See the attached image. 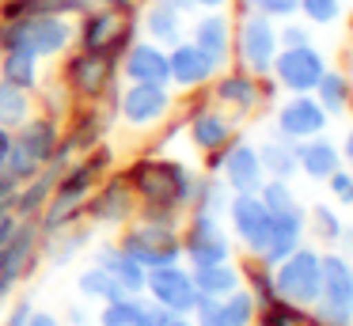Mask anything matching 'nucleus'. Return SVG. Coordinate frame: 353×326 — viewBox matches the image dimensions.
I'll list each match as a JSON object with an SVG mask.
<instances>
[{"mask_svg": "<svg viewBox=\"0 0 353 326\" xmlns=\"http://www.w3.org/2000/svg\"><path fill=\"white\" fill-rule=\"evenodd\" d=\"M205 171L221 174V182L232 194H259V186L266 182V171L259 163V144H251L247 136H232L221 152H209Z\"/></svg>", "mask_w": 353, "mask_h": 326, "instance_id": "20e7f679", "label": "nucleus"}, {"mask_svg": "<svg viewBox=\"0 0 353 326\" xmlns=\"http://www.w3.org/2000/svg\"><path fill=\"white\" fill-rule=\"evenodd\" d=\"M0 80L16 83L23 91H39L42 88V76H39V57L23 50H0Z\"/></svg>", "mask_w": 353, "mask_h": 326, "instance_id": "7c9ffc66", "label": "nucleus"}, {"mask_svg": "<svg viewBox=\"0 0 353 326\" xmlns=\"http://www.w3.org/2000/svg\"><path fill=\"white\" fill-rule=\"evenodd\" d=\"M338 247H342V254H353V224H342V235H338Z\"/></svg>", "mask_w": 353, "mask_h": 326, "instance_id": "5fc2aeb1", "label": "nucleus"}, {"mask_svg": "<svg viewBox=\"0 0 353 326\" xmlns=\"http://www.w3.org/2000/svg\"><path fill=\"white\" fill-rule=\"evenodd\" d=\"M323 186L330 190V197H334L338 209H350V205H353V167H338Z\"/></svg>", "mask_w": 353, "mask_h": 326, "instance_id": "37998d69", "label": "nucleus"}, {"mask_svg": "<svg viewBox=\"0 0 353 326\" xmlns=\"http://www.w3.org/2000/svg\"><path fill=\"white\" fill-rule=\"evenodd\" d=\"M171 106L175 99L160 83H125L118 95V118L130 129H156L171 118Z\"/></svg>", "mask_w": 353, "mask_h": 326, "instance_id": "f8f14e48", "label": "nucleus"}, {"mask_svg": "<svg viewBox=\"0 0 353 326\" xmlns=\"http://www.w3.org/2000/svg\"><path fill=\"white\" fill-rule=\"evenodd\" d=\"M77 292L84 296V300H92V303H107V300H114V296H125L122 288L114 285V277L95 262L77 273Z\"/></svg>", "mask_w": 353, "mask_h": 326, "instance_id": "4c0bfd02", "label": "nucleus"}, {"mask_svg": "<svg viewBox=\"0 0 353 326\" xmlns=\"http://www.w3.org/2000/svg\"><path fill=\"white\" fill-rule=\"evenodd\" d=\"M247 12H259L266 19H292L300 12V0H243Z\"/></svg>", "mask_w": 353, "mask_h": 326, "instance_id": "c03bdc74", "label": "nucleus"}, {"mask_svg": "<svg viewBox=\"0 0 353 326\" xmlns=\"http://www.w3.org/2000/svg\"><path fill=\"white\" fill-rule=\"evenodd\" d=\"M194 273V285H198L201 296H228L236 292L239 285H243V277H239V265L232 262H216V265H198Z\"/></svg>", "mask_w": 353, "mask_h": 326, "instance_id": "2f4dec72", "label": "nucleus"}, {"mask_svg": "<svg viewBox=\"0 0 353 326\" xmlns=\"http://www.w3.org/2000/svg\"><path fill=\"white\" fill-rule=\"evenodd\" d=\"M141 303H145V292L141 296H114V300L99 303V326H133L141 315Z\"/></svg>", "mask_w": 353, "mask_h": 326, "instance_id": "a19ab883", "label": "nucleus"}, {"mask_svg": "<svg viewBox=\"0 0 353 326\" xmlns=\"http://www.w3.org/2000/svg\"><path fill=\"white\" fill-rule=\"evenodd\" d=\"M277 50H281V45H277L274 19H266V15H259V12H247L243 19L236 23V30H232V53H236L239 68H247V72H254V76L270 72Z\"/></svg>", "mask_w": 353, "mask_h": 326, "instance_id": "6e6552de", "label": "nucleus"}, {"mask_svg": "<svg viewBox=\"0 0 353 326\" xmlns=\"http://www.w3.org/2000/svg\"><path fill=\"white\" fill-rule=\"evenodd\" d=\"M179 243H183V262H190V269L232 258V235L221 227V216H209V212H190L186 224H179Z\"/></svg>", "mask_w": 353, "mask_h": 326, "instance_id": "0eeeda50", "label": "nucleus"}, {"mask_svg": "<svg viewBox=\"0 0 353 326\" xmlns=\"http://www.w3.org/2000/svg\"><path fill=\"white\" fill-rule=\"evenodd\" d=\"M42 239L50 243L46 247V258L54 265H65V262H72V258L80 254V250L92 243V227H80V224H69V227H61V232H54V235H42Z\"/></svg>", "mask_w": 353, "mask_h": 326, "instance_id": "c9c22d12", "label": "nucleus"}, {"mask_svg": "<svg viewBox=\"0 0 353 326\" xmlns=\"http://www.w3.org/2000/svg\"><path fill=\"white\" fill-rule=\"evenodd\" d=\"M122 174H125V182H130V190L137 194V205L141 201L171 205V209H183V212L190 209L194 190H198V179H201V174L194 171V167H186L183 159H168V156H156V152L133 159Z\"/></svg>", "mask_w": 353, "mask_h": 326, "instance_id": "f257e3e1", "label": "nucleus"}, {"mask_svg": "<svg viewBox=\"0 0 353 326\" xmlns=\"http://www.w3.org/2000/svg\"><path fill=\"white\" fill-rule=\"evenodd\" d=\"M107 129H110V106H88L84 114H77V121L69 125V136L65 141L77 148V156L80 152H88V148H95V144H103V136H107Z\"/></svg>", "mask_w": 353, "mask_h": 326, "instance_id": "c85d7f7f", "label": "nucleus"}, {"mask_svg": "<svg viewBox=\"0 0 353 326\" xmlns=\"http://www.w3.org/2000/svg\"><path fill=\"white\" fill-rule=\"evenodd\" d=\"M228 224H232V235L236 243L247 250V254H262L266 250V239H270V209L262 205L259 194H232L228 201Z\"/></svg>", "mask_w": 353, "mask_h": 326, "instance_id": "2eb2a0df", "label": "nucleus"}, {"mask_svg": "<svg viewBox=\"0 0 353 326\" xmlns=\"http://www.w3.org/2000/svg\"><path fill=\"white\" fill-rule=\"evenodd\" d=\"M190 42L213 61L216 68H224L232 61V23L224 15V8H213V12L198 15L190 27Z\"/></svg>", "mask_w": 353, "mask_h": 326, "instance_id": "5701e85b", "label": "nucleus"}, {"mask_svg": "<svg viewBox=\"0 0 353 326\" xmlns=\"http://www.w3.org/2000/svg\"><path fill=\"white\" fill-rule=\"evenodd\" d=\"M296 163H300V174H304V179L327 182L330 174L342 167V148L323 133L304 136V141H296Z\"/></svg>", "mask_w": 353, "mask_h": 326, "instance_id": "b1692460", "label": "nucleus"}, {"mask_svg": "<svg viewBox=\"0 0 353 326\" xmlns=\"http://www.w3.org/2000/svg\"><path fill=\"white\" fill-rule=\"evenodd\" d=\"M95 265H103L125 296H141V292H145V273L148 269L133 262L125 250H118V243H107V247L95 250Z\"/></svg>", "mask_w": 353, "mask_h": 326, "instance_id": "a878e982", "label": "nucleus"}, {"mask_svg": "<svg viewBox=\"0 0 353 326\" xmlns=\"http://www.w3.org/2000/svg\"><path fill=\"white\" fill-rule=\"evenodd\" d=\"M254 311H259L254 292L239 285L228 296H201L198 307H194V323L198 326H251Z\"/></svg>", "mask_w": 353, "mask_h": 326, "instance_id": "dca6fc26", "label": "nucleus"}, {"mask_svg": "<svg viewBox=\"0 0 353 326\" xmlns=\"http://www.w3.org/2000/svg\"><path fill=\"white\" fill-rule=\"evenodd\" d=\"M232 201V190L221 182V174H201L198 190H194V201L186 212H209V216H224Z\"/></svg>", "mask_w": 353, "mask_h": 326, "instance_id": "e433bc0d", "label": "nucleus"}, {"mask_svg": "<svg viewBox=\"0 0 353 326\" xmlns=\"http://www.w3.org/2000/svg\"><path fill=\"white\" fill-rule=\"evenodd\" d=\"M259 163L266 171V179H281V182H292L300 174V163H296V141L274 133L259 144Z\"/></svg>", "mask_w": 353, "mask_h": 326, "instance_id": "cd10ccee", "label": "nucleus"}, {"mask_svg": "<svg viewBox=\"0 0 353 326\" xmlns=\"http://www.w3.org/2000/svg\"><path fill=\"white\" fill-rule=\"evenodd\" d=\"M122 76L125 83H171V65H168V45L156 42H130V50L122 53Z\"/></svg>", "mask_w": 353, "mask_h": 326, "instance_id": "6ab92c4d", "label": "nucleus"}, {"mask_svg": "<svg viewBox=\"0 0 353 326\" xmlns=\"http://www.w3.org/2000/svg\"><path fill=\"white\" fill-rule=\"evenodd\" d=\"M118 250H125V254L137 265H145V269L183 262L179 227L148 224V220H130V227H122V235H118Z\"/></svg>", "mask_w": 353, "mask_h": 326, "instance_id": "39448f33", "label": "nucleus"}, {"mask_svg": "<svg viewBox=\"0 0 353 326\" xmlns=\"http://www.w3.org/2000/svg\"><path fill=\"white\" fill-rule=\"evenodd\" d=\"M319 285H323V269H319V250L300 243L289 258L274 265V296L300 307H312L319 300Z\"/></svg>", "mask_w": 353, "mask_h": 326, "instance_id": "423d86ee", "label": "nucleus"}, {"mask_svg": "<svg viewBox=\"0 0 353 326\" xmlns=\"http://www.w3.org/2000/svg\"><path fill=\"white\" fill-rule=\"evenodd\" d=\"M254 326H315V323H312V311L307 307L274 296V300L259 303V311H254Z\"/></svg>", "mask_w": 353, "mask_h": 326, "instance_id": "f704fd0d", "label": "nucleus"}, {"mask_svg": "<svg viewBox=\"0 0 353 326\" xmlns=\"http://www.w3.org/2000/svg\"><path fill=\"white\" fill-rule=\"evenodd\" d=\"M107 4H110V8H118V12H130V8L137 4V0H107Z\"/></svg>", "mask_w": 353, "mask_h": 326, "instance_id": "052dcab7", "label": "nucleus"}, {"mask_svg": "<svg viewBox=\"0 0 353 326\" xmlns=\"http://www.w3.org/2000/svg\"><path fill=\"white\" fill-rule=\"evenodd\" d=\"M27 326H61V318H57V315H50V311H31Z\"/></svg>", "mask_w": 353, "mask_h": 326, "instance_id": "603ef678", "label": "nucleus"}, {"mask_svg": "<svg viewBox=\"0 0 353 326\" xmlns=\"http://www.w3.org/2000/svg\"><path fill=\"white\" fill-rule=\"evenodd\" d=\"M300 12L307 15V23L315 27H330L342 15V0H300Z\"/></svg>", "mask_w": 353, "mask_h": 326, "instance_id": "79ce46f5", "label": "nucleus"}, {"mask_svg": "<svg viewBox=\"0 0 353 326\" xmlns=\"http://www.w3.org/2000/svg\"><path fill=\"white\" fill-rule=\"evenodd\" d=\"M239 277L247 281V288L254 292L259 303L274 300V265H266L259 254H247V262L239 265Z\"/></svg>", "mask_w": 353, "mask_h": 326, "instance_id": "ea45409f", "label": "nucleus"}, {"mask_svg": "<svg viewBox=\"0 0 353 326\" xmlns=\"http://www.w3.org/2000/svg\"><path fill=\"white\" fill-rule=\"evenodd\" d=\"M27 118H31V91L16 88V83H8V80H0V125L19 129Z\"/></svg>", "mask_w": 353, "mask_h": 326, "instance_id": "58836bf2", "label": "nucleus"}, {"mask_svg": "<svg viewBox=\"0 0 353 326\" xmlns=\"http://www.w3.org/2000/svg\"><path fill=\"white\" fill-rule=\"evenodd\" d=\"M133 212H137V194L130 190L125 174H103L99 186L88 194L84 201V216L95 220V224H107V227H118V224H130Z\"/></svg>", "mask_w": 353, "mask_h": 326, "instance_id": "ddd939ff", "label": "nucleus"}, {"mask_svg": "<svg viewBox=\"0 0 353 326\" xmlns=\"http://www.w3.org/2000/svg\"><path fill=\"white\" fill-rule=\"evenodd\" d=\"M137 220H148V224H163V227H179L183 224V209H171V205H137Z\"/></svg>", "mask_w": 353, "mask_h": 326, "instance_id": "a18cd8bd", "label": "nucleus"}, {"mask_svg": "<svg viewBox=\"0 0 353 326\" xmlns=\"http://www.w3.org/2000/svg\"><path fill=\"white\" fill-rule=\"evenodd\" d=\"M69 326H92V315H88L84 307H77V303H72V307H69Z\"/></svg>", "mask_w": 353, "mask_h": 326, "instance_id": "864d4df0", "label": "nucleus"}, {"mask_svg": "<svg viewBox=\"0 0 353 326\" xmlns=\"http://www.w3.org/2000/svg\"><path fill=\"white\" fill-rule=\"evenodd\" d=\"M168 326H198V323H194V315H171Z\"/></svg>", "mask_w": 353, "mask_h": 326, "instance_id": "bf43d9fd", "label": "nucleus"}, {"mask_svg": "<svg viewBox=\"0 0 353 326\" xmlns=\"http://www.w3.org/2000/svg\"><path fill=\"white\" fill-rule=\"evenodd\" d=\"M160 4L175 8V12H190V8H194V0H160Z\"/></svg>", "mask_w": 353, "mask_h": 326, "instance_id": "4d7b16f0", "label": "nucleus"}, {"mask_svg": "<svg viewBox=\"0 0 353 326\" xmlns=\"http://www.w3.org/2000/svg\"><path fill=\"white\" fill-rule=\"evenodd\" d=\"M133 30L137 23L125 19V12L118 8H92L84 12V27H80V50H92V53H103L107 61H118L133 42Z\"/></svg>", "mask_w": 353, "mask_h": 326, "instance_id": "1a4fd4ad", "label": "nucleus"}, {"mask_svg": "<svg viewBox=\"0 0 353 326\" xmlns=\"http://www.w3.org/2000/svg\"><path fill=\"white\" fill-rule=\"evenodd\" d=\"M327 110H323L319 103H315V95H292L285 99L281 106H277L274 114V125L281 136H289V141H304V136H315L327 129Z\"/></svg>", "mask_w": 353, "mask_h": 326, "instance_id": "a211bd4d", "label": "nucleus"}, {"mask_svg": "<svg viewBox=\"0 0 353 326\" xmlns=\"http://www.w3.org/2000/svg\"><path fill=\"white\" fill-rule=\"evenodd\" d=\"M183 129L190 133V141H194V148L198 152H221L224 144L236 136V125H232V118L221 110L216 103H198L190 114L183 118Z\"/></svg>", "mask_w": 353, "mask_h": 326, "instance_id": "f3484780", "label": "nucleus"}, {"mask_svg": "<svg viewBox=\"0 0 353 326\" xmlns=\"http://www.w3.org/2000/svg\"><path fill=\"white\" fill-rule=\"evenodd\" d=\"M350 167H353V163H350Z\"/></svg>", "mask_w": 353, "mask_h": 326, "instance_id": "680f3d73", "label": "nucleus"}, {"mask_svg": "<svg viewBox=\"0 0 353 326\" xmlns=\"http://www.w3.org/2000/svg\"><path fill=\"white\" fill-rule=\"evenodd\" d=\"M168 65H171V83H175V88H183V91L209 88V83H213V76L221 72V68H216L194 42H186V38L168 50Z\"/></svg>", "mask_w": 353, "mask_h": 326, "instance_id": "aec40b11", "label": "nucleus"}, {"mask_svg": "<svg viewBox=\"0 0 353 326\" xmlns=\"http://www.w3.org/2000/svg\"><path fill=\"white\" fill-rule=\"evenodd\" d=\"M323 285L319 300L312 303V323L315 326H353V262L342 250L319 254Z\"/></svg>", "mask_w": 353, "mask_h": 326, "instance_id": "7ed1b4c3", "label": "nucleus"}, {"mask_svg": "<svg viewBox=\"0 0 353 326\" xmlns=\"http://www.w3.org/2000/svg\"><path fill=\"white\" fill-rule=\"evenodd\" d=\"M145 296L152 303H160V307H168L171 315H194V307L201 300L198 285H194V273L183 262L148 269L145 273Z\"/></svg>", "mask_w": 353, "mask_h": 326, "instance_id": "9d476101", "label": "nucleus"}, {"mask_svg": "<svg viewBox=\"0 0 353 326\" xmlns=\"http://www.w3.org/2000/svg\"><path fill=\"white\" fill-rule=\"evenodd\" d=\"M304 216H307V232L312 239L327 243V247H338V235H342V209L334 201H315V205H304Z\"/></svg>", "mask_w": 353, "mask_h": 326, "instance_id": "473e14b6", "label": "nucleus"}, {"mask_svg": "<svg viewBox=\"0 0 353 326\" xmlns=\"http://www.w3.org/2000/svg\"><path fill=\"white\" fill-rule=\"evenodd\" d=\"M213 103L228 106L236 114H251L262 106V91H259V76L247 68H232V72H216L213 76Z\"/></svg>", "mask_w": 353, "mask_h": 326, "instance_id": "412c9836", "label": "nucleus"}, {"mask_svg": "<svg viewBox=\"0 0 353 326\" xmlns=\"http://www.w3.org/2000/svg\"><path fill=\"white\" fill-rule=\"evenodd\" d=\"M31 300H27V296H23V300H16V303H12V311H8V318H4V323H0V326H27V318H31Z\"/></svg>", "mask_w": 353, "mask_h": 326, "instance_id": "09e8293b", "label": "nucleus"}, {"mask_svg": "<svg viewBox=\"0 0 353 326\" xmlns=\"http://www.w3.org/2000/svg\"><path fill=\"white\" fill-rule=\"evenodd\" d=\"M171 323V311L168 307H160V303H152L145 296V303H141V315H137V323L133 326H168Z\"/></svg>", "mask_w": 353, "mask_h": 326, "instance_id": "49530a36", "label": "nucleus"}, {"mask_svg": "<svg viewBox=\"0 0 353 326\" xmlns=\"http://www.w3.org/2000/svg\"><path fill=\"white\" fill-rule=\"evenodd\" d=\"M315 103L327 110V118H342L345 110H350L353 103V83L345 72H338V68H327V72L319 76V83H315Z\"/></svg>", "mask_w": 353, "mask_h": 326, "instance_id": "c756f323", "label": "nucleus"}, {"mask_svg": "<svg viewBox=\"0 0 353 326\" xmlns=\"http://www.w3.org/2000/svg\"><path fill=\"white\" fill-rule=\"evenodd\" d=\"M145 30H148V42H156V45L183 42V12H175V8H168V4L156 0V4L148 8V15H145Z\"/></svg>", "mask_w": 353, "mask_h": 326, "instance_id": "72a5a7b5", "label": "nucleus"}, {"mask_svg": "<svg viewBox=\"0 0 353 326\" xmlns=\"http://www.w3.org/2000/svg\"><path fill=\"white\" fill-rule=\"evenodd\" d=\"M61 80H65V88H69L77 99L99 103V99L114 88V61H107L103 53L80 50V53H72V57H69Z\"/></svg>", "mask_w": 353, "mask_h": 326, "instance_id": "4468645a", "label": "nucleus"}, {"mask_svg": "<svg viewBox=\"0 0 353 326\" xmlns=\"http://www.w3.org/2000/svg\"><path fill=\"white\" fill-rule=\"evenodd\" d=\"M12 148H16V129L0 125V171H4V163H8Z\"/></svg>", "mask_w": 353, "mask_h": 326, "instance_id": "3c124183", "label": "nucleus"}, {"mask_svg": "<svg viewBox=\"0 0 353 326\" xmlns=\"http://www.w3.org/2000/svg\"><path fill=\"white\" fill-rule=\"evenodd\" d=\"M307 243V216H304V205L300 209H289V212H274L270 216V239H266V250H262V262L266 265H277L281 258H289L292 250Z\"/></svg>", "mask_w": 353, "mask_h": 326, "instance_id": "4be33fe9", "label": "nucleus"}, {"mask_svg": "<svg viewBox=\"0 0 353 326\" xmlns=\"http://www.w3.org/2000/svg\"><path fill=\"white\" fill-rule=\"evenodd\" d=\"M16 227H19V220L12 216V209H8V205H0V247L12 239V232H16Z\"/></svg>", "mask_w": 353, "mask_h": 326, "instance_id": "8fccbe9b", "label": "nucleus"}, {"mask_svg": "<svg viewBox=\"0 0 353 326\" xmlns=\"http://www.w3.org/2000/svg\"><path fill=\"white\" fill-rule=\"evenodd\" d=\"M228 0H194V8H205V12H213V8H224Z\"/></svg>", "mask_w": 353, "mask_h": 326, "instance_id": "13d9d810", "label": "nucleus"}, {"mask_svg": "<svg viewBox=\"0 0 353 326\" xmlns=\"http://www.w3.org/2000/svg\"><path fill=\"white\" fill-rule=\"evenodd\" d=\"M69 42H72V27L54 12H31L0 23V50H23L39 61L65 53Z\"/></svg>", "mask_w": 353, "mask_h": 326, "instance_id": "f03ea898", "label": "nucleus"}, {"mask_svg": "<svg viewBox=\"0 0 353 326\" xmlns=\"http://www.w3.org/2000/svg\"><path fill=\"white\" fill-rule=\"evenodd\" d=\"M54 182H57V174L50 171V167H42L34 179L19 182L16 194H12V201H8L12 216H16V220H39V212L46 209L50 194H54Z\"/></svg>", "mask_w": 353, "mask_h": 326, "instance_id": "bb28decb", "label": "nucleus"}, {"mask_svg": "<svg viewBox=\"0 0 353 326\" xmlns=\"http://www.w3.org/2000/svg\"><path fill=\"white\" fill-rule=\"evenodd\" d=\"M57 141H61V125H57L54 118H46V114H39V118L31 114V118L16 129V152L31 156L39 167H46V159L54 156Z\"/></svg>", "mask_w": 353, "mask_h": 326, "instance_id": "393cba45", "label": "nucleus"}, {"mask_svg": "<svg viewBox=\"0 0 353 326\" xmlns=\"http://www.w3.org/2000/svg\"><path fill=\"white\" fill-rule=\"evenodd\" d=\"M307 42H312V27H304V23H285L277 30V45H307Z\"/></svg>", "mask_w": 353, "mask_h": 326, "instance_id": "de8ad7c7", "label": "nucleus"}, {"mask_svg": "<svg viewBox=\"0 0 353 326\" xmlns=\"http://www.w3.org/2000/svg\"><path fill=\"white\" fill-rule=\"evenodd\" d=\"M342 159L353 163V125H350V133H345V141H342Z\"/></svg>", "mask_w": 353, "mask_h": 326, "instance_id": "6e6d98bb", "label": "nucleus"}, {"mask_svg": "<svg viewBox=\"0 0 353 326\" xmlns=\"http://www.w3.org/2000/svg\"><path fill=\"white\" fill-rule=\"evenodd\" d=\"M323 72H327V57H323L312 42L307 45H281L274 65H270V76H274L277 88H285L289 95H312Z\"/></svg>", "mask_w": 353, "mask_h": 326, "instance_id": "9b49d317", "label": "nucleus"}]
</instances>
